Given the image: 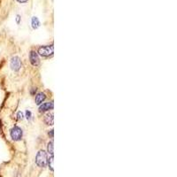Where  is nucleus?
<instances>
[{
    "label": "nucleus",
    "mask_w": 177,
    "mask_h": 177,
    "mask_svg": "<svg viewBox=\"0 0 177 177\" xmlns=\"http://www.w3.org/2000/svg\"><path fill=\"white\" fill-rule=\"evenodd\" d=\"M48 161L47 153L44 150H40L36 156V163L39 167H45Z\"/></svg>",
    "instance_id": "obj_1"
},
{
    "label": "nucleus",
    "mask_w": 177,
    "mask_h": 177,
    "mask_svg": "<svg viewBox=\"0 0 177 177\" xmlns=\"http://www.w3.org/2000/svg\"><path fill=\"white\" fill-rule=\"evenodd\" d=\"M10 137L13 141H20L23 137V131L18 126H14L13 129L10 130Z\"/></svg>",
    "instance_id": "obj_2"
},
{
    "label": "nucleus",
    "mask_w": 177,
    "mask_h": 177,
    "mask_svg": "<svg viewBox=\"0 0 177 177\" xmlns=\"http://www.w3.org/2000/svg\"><path fill=\"white\" fill-rule=\"evenodd\" d=\"M21 60H20V57L18 56H14L12 58L11 61H10V67L11 69L14 71V72H19L21 68Z\"/></svg>",
    "instance_id": "obj_3"
},
{
    "label": "nucleus",
    "mask_w": 177,
    "mask_h": 177,
    "mask_svg": "<svg viewBox=\"0 0 177 177\" xmlns=\"http://www.w3.org/2000/svg\"><path fill=\"white\" fill-rule=\"evenodd\" d=\"M53 45H45V46H41L38 49V53L41 56L43 57H50L53 55Z\"/></svg>",
    "instance_id": "obj_4"
},
{
    "label": "nucleus",
    "mask_w": 177,
    "mask_h": 177,
    "mask_svg": "<svg viewBox=\"0 0 177 177\" xmlns=\"http://www.w3.org/2000/svg\"><path fill=\"white\" fill-rule=\"evenodd\" d=\"M29 60L31 65L34 66H39L40 64V59L38 57V53H36V51H31L29 53Z\"/></svg>",
    "instance_id": "obj_5"
},
{
    "label": "nucleus",
    "mask_w": 177,
    "mask_h": 177,
    "mask_svg": "<svg viewBox=\"0 0 177 177\" xmlns=\"http://www.w3.org/2000/svg\"><path fill=\"white\" fill-rule=\"evenodd\" d=\"M53 102H47V103H44L42 105L39 106V111L41 112H48L50 110H53Z\"/></svg>",
    "instance_id": "obj_6"
},
{
    "label": "nucleus",
    "mask_w": 177,
    "mask_h": 177,
    "mask_svg": "<svg viewBox=\"0 0 177 177\" xmlns=\"http://www.w3.org/2000/svg\"><path fill=\"white\" fill-rule=\"evenodd\" d=\"M46 99V96L44 93H43V92H40L38 93L36 96V99H35V102H36V105H41Z\"/></svg>",
    "instance_id": "obj_7"
},
{
    "label": "nucleus",
    "mask_w": 177,
    "mask_h": 177,
    "mask_svg": "<svg viewBox=\"0 0 177 177\" xmlns=\"http://www.w3.org/2000/svg\"><path fill=\"white\" fill-rule=\"evenodd\" d=\"M53 120H54V118H53V112H49L48 114H46L45 117H44V122L46 123V125H53Z\"/></svg>",
    "instance_id": "obj_8"
},
{
    "label": "nucleus",
    "mask_w": 177,
    "mask_h": 177,
    "mask_svg": "<svg viewBox=\"0 0 177 177\" xmlns=\"http://www.w3.org/2000/svg\"><path fill=\"white\" fill-rule=\"evenodd\" d=\"M31 24H32V27H33L34 29H36L40 26L39 20L36 17H33L32 20H31Z\"/></svg>",
    "instance_id": "obj_9"
},
{
    "label": "nucleus",
    "mask_w": 177,
    "mask_h": 177,
    "mask_svg": "<svg viewBox=\"0 0 177 177\" xmlns=\"http://www.w3.org/2000/svg\"><path fill=\"white\" fill-rule=\"evenodd\" d=\"M47 151L48 152L51 154V155H53V141L52 140L51 142L48 143V145H47Z\"/></svg>",
    "instance_id": "obj_10"
},
{
    "label": "nucleus",
    "mask_w": 177,
    "mask_h": 177,
    "mask_svg": "<svg viewBox=\"0 0 177 177\" xmlns=\"http://www.w3.org/2000/svg\"><path fill=\"white\" fill-rule=\"evenodd\" d=\"M47 163H48V166H49V169L52 172H53V155H51V157L48 159Z\"/></svg>",
    "instance_id": "obj_11"
},
{
    "label": "nucleus",
    "mask_w": 177,
    "mask_h": 177,
    "mask_svg": "<svg viewBox=\"0 0 177 177\" xmlns=\"http://www.w3.org/2000/svg\"><path fill=\"white\" fill-rule=\"evenodd\" d=\"M26 117L27 120H30L32 117V112L29 111V110H27L26 111Z\"/></svg>",
    "instance_id": "obj_12"
},
{
    "label": "nucleus",
    "mask_w": 177,
    "mask_h": 177,
    "mask_svg": "<svg viewBox=\"0 0 177 177\" xmlns=\"http://www.w3.org/2000/svg\"><path fill=\"white\" fill-rule=\"evenodd\" d=\"M17 119H18V120H22V119H23V113H22L21 112H19L17 113Z\"/></svg>",
    "instance_id": "obj_13"
},
{
    "label": "nucleus",
    "mask_w": 177,
    "mask_h": 177,
    "mask_svg": "<svg viewBox=\"0 0 177 177\" xmlns=\"http://www.w3.org/2000/svg\"><path fill=\"white\" fill-rule=\"evenodd\" d=\"M48 135H49V136L51 135V137H52V138L53 137V129H52V130H50V131L48 132Z\"/></svg>",
    "instance_id": "obj_14"
},
{
    "label": "nucleus",
    "mask_w": 177,
    "mask_h": 177,
    "mask_svg": "<svg viewBox=\"0 0 177 177\" xmlns=\"http://www.w3.org/2000/svg\"><path fill=\"white\" fill-rule=\"evenodd\" d=\"M20 15H17V18H16V20H17V23L20 24Z\"/></svg>",
    "instance_id": "obj_15"
},
{
    "label": "nucleus",
    "mask_w": 177,
    "mask_h": 177,
    "mask_svg": "<svg viewBox=\"0 0 177 177\" xmlns=\"http://www.w3.org/2000/svg\"><path fill=\"white\" fill-rule=\"evenodd\" d=\"M18 2H20V3H26L27 0H17Z\"/></svg>",
    "instance_id": "obj_16"
}]
</instances>
